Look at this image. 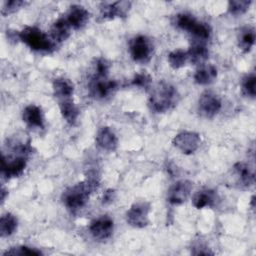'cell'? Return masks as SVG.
Wrapping results in <instances>:
<instances>
[{
	"instance_id": "8fae6325",
	"label": "cell",
	"mask_w": 256,
	"mask_h": 256,
	"mask_svg": "<svg viewBox=\"0 0 256 256\" xmlns=\"http://www.w3.org/2000/svg\"><path fill=\"white\" fill-rule=\"evenodd\" d=\"M193 183L189 180H179L170 186L167 192V201L171 205L183 204L191 194Z\"/></svg>"
},
{
	"instance_id": "7a4b0ae2",
	"label": "cell",
	"mask_w": 256,
	"mask_h": 256,
	"mask_svg": "<svg viewBox=\"0 0 256 256\" xmlns=\"http://www.w3.org/2000/svg\"><path fill=\"white\" fill-rule=\"evenodd\" d=\"M98 183L86 179L66 188L61 196L63 205L72 213L82 209L88 202L93 190L97 188Z\"/></svg>"
},
{
	"instance_id": "d4e9b609",
	"label": "cell",
	"mask_w": 256,
	"mask_h": 256,
	"mask_svg": "<svg viewBox=\"0 0 256 256\" xmlns=\"http://www.w3.org/2000/svg\"><path fill=\"white\" fill-rule=\"evenodd\" d=\"M189 33L196 39L195 41L205 43L207 40L210 39L212 34V29L209 24L197 20V22L193 25Z\"/></svg>"
},
{
	"instance_id": "e575fe53",
	"label": "cell",
	"mask_w": 256,
	"mask_h": 256,
	"mask_svg": "<svg viewBox=\"0 0 256 256\" xmlns=\"http://www.w3.org/2000/svg\"><path fill=\"white\" fill-rule=\"evenodd\" d=\"M115 197H116V192H115V190L112 189V188L107 189V190L103 193V195H102L101 202H102L103 205H109V204H111V203L114 201Z\"/></svg>"
},
{
	"instance_id": "9c48e42d",
	"label": "cell",
	"mask_w": 256,
	"mask_h": 256,
	"mask_svg": "<svg viewBox=\"0 0 256 256\" xmlns=\"http://www.w3.org/2000/svg\"><path fill=\"white\" fill-rule=\"evenodd\" d=\"M172 144L181 153L189 155L194 153L201 145L200 135L192 131H183L174 136Z\"/></svg>"
},
{
	"instance_id": "603a6c76",
	"label": "cell",
	"mask_w": 256,
	"mask_h": 256,
	"mask_svg": "<svg viewBox=\"0 0 256 256\" xmlns=\"http://www.w3.org/2000/svg\"><path fill=\"white\" fill-rule=\"evenodd\" d=\"M255 30L252 27H242L237 35L238 47L244 52L248 53L252 49L255 43Z\"/></svg>"
},
{
	"instance_id": "1f68e13d",
	"label": "cell",
	"mask_w": 256,
	"mask_h": 256,
	"mask_svg": "<svg viewBox=\"0 0 256 256\" xmlns=\"http://www.w3.org/2000/svg\"><path fill=\"white\" fill-rule=\"evenodd\" d=\"M152 82V78L149 74L145 73V72H140V73H136L134 75V77L131 80V84L133 86L136 87H140V88H144L147 89L150 87Z\"/></svg>"
},
{
	"instance_id": "9a60e30c",
	"label": "cell",
	"mask_w": 256,
	"mask_h": 256,
	"mask_svg": "<svg viewBox=\"0 0 256 256\" xmlns=\"http://www.w3.org/2000/svg\"><path fill=\"white\" fill-rule=\"evenodd\" d=\"M97 145L106 151H115L118 146V138L114 131L107 126L101 127L96 134Z\"/></svg>"
},
{
	"instance_id": "8992f818",
	"label": "cell",
	"mask_w": 256,
	"mask_h": 256,
	"mask_svg": "<svg viewBox=\"0 0 256 256\" xmlns=\"http://www.w3.org/2000/svg\"><path fill=\"white\" fill-rule=\"evenodd\" d=\"M151 204L148 201H137L133 203L125 214L126 222L134 228H144L149 224V213Z\"/></svg>"
},
{
	"instance_id": "ac0fdd59",
	"label": "cell",
	"mask_w": 256,
	"mask_h": 256,
	"mask_svg": "<svg viewBox=\"0 0 256 256\" xmlns=\"http://www.w3.org/2000/svg\"><path fill=\"white\" fill-rule=\"evenodd\" d=\"M52 87H53L54 96L58 99V101L64 100V99H70L73 96L74 90H75L74 83L71 80L64 77L56 78L53 81Z\"/></svg>"
},
{
	"instance_id": "f546056e",
	"label": "cell",
	"mask_w": 256,
	"mask_h": 256,
	"mask_svg": "<svg viewBox=\"0 0 256 256\" xmlns=\"http://www.w3.org/2000/svg\"><path fill=\"white\" fill-rule=\"evenodd\" d=\"M43 253L34 247H29L26 245H20L16 247H12L9 250H7L4 255H20V256H33V255H42Z\"/></svg>"
},
{
	"instance_id": "83f0119b",
	"label": "cell",
	"mask_w": 256,
	"mask_h": 256,
	"mask_svg": "<svg viewBox=\"0 0 256 256\" xmlns=\"http://www.w3.org/2000/svg\"><path fill=\"white\" fill-rule=\"evenodd\" d=\"M256 77L254 73L245 75L241 80L242 92L250 98H255L256 94Z\"/></svg>"
},
{
	"instance_id": "30bf717a",
	"label": "cell",
	"mask_w": 256,
	"mask_h": 256,
	"mask_svg": "<svg viewBox=\"0 0 256 256\" xmlns=\"http://www.w3.org/2000/svg\"><path fill=\"white\" fill-rule=\"evenodd\" d=\"M114 231V221L108 215H102L94 219L89 225V232L91 236L98 240L104 241L109 239Z\"/></svg>"
},
{
	"instance_id": "52a82bcc",
	"label": "cell",
	"mask_w": 256,
	"mask_h": 256,
	"mask_svg": "<svg viewBox=\"0 0 256 256\" xmlns=\"http://www.w3.org/2000/svg\"><path fill=\"white\" fill-rule=\"evenodd\" d=\"M118 83L115 80H110L108 77L92 76L88 83V91L94 99L102 100L110 97L117 90Z\"/></svg>"
},
{
	"instance_id": "44dd1931",
	"label": "cell",
	"mask_w": 256,
	"mask_h": 256,
	"mask_svg": "<svg viewBox=\"0 0 256 256\" xmlns=\"http://www.w3.org/2000/svg\"><path fill=\"white\" fill-rule=\"evenodd\" d=\"M59 110L63 119L70 125H74L80 115V110L74 101L70 99H64L59 101Z\"/></svg>"
},
{
	"instance_id": "cb8c5ba5",
	"label": "cell",
	"mask_w": 256,
	"mask_h": 256,
	"mask_svg": "<svg viewBox=\"0 0 256 256\" xmlns=\"http://www.w3.org/2000/svg\"><path fill=\"white\" fill-rule=\"evenodd\" d=\"M18 226V220L15 215L12 213H5L1 216L0 219V234L1 237H8L12 235Z\"/></svg>"
},
{
	"instance_id": "484cf974",
	"label": "cell",
	"mask_w": 256,
	"mask_h": 256,
	"mask_svg": "<svg viewBox=\"0 0 256 256\" xmlns=\"http://www.w3.org/2000/svg\"><path fill=\"white\" fill-rule=\"evenodd\" d=\"M167 60L169 65L173 69H180L184 67L188 62L187 51H184L182 49H175L168 54Z\"/></svg>"
},
{
	"instance_id": "7402d4cb",
	"label": "cell",
	"mask_w": 256,
	"mask_h": 256,
	"mask_svg": "<svg viewBox=\"0 0 256 256\" xmlns=\"http://www.w3.org/2000/svg\"><path fill=\"white\" fill-rule=\"evenodd\" d=\"M217 77V69L211 64H203L194 73V81L199 85L211 84Z\"/></svg>"
},
{
	"instance_id": "4fadbf2b",
	"label": "cell",
	"mask_w": 256,
	"mask_h": 256,
	"mask_svg": "<svg viewBox=\"0 0 256 256\" xmlns=\"http://www.w3.org/2000/svg\"><path fill=\"white\" fill-rule=\"evenodd\" d=\"M90 13L82 5L74 4L71 5L65 14V19L70 25L71 29L79 30L82 29L89 21Z\"/></svg>"
},
{
	"instance_id": "6da1fadb",
	"label": "cell",
	"mask_w": 256,
	"mask_h": 256,
	"mask_svg": "<svg viewBox=\"0 0 256 256\" xmlns=\"http://www.w3.org/2000/svg\"><path fill=\"white\" fill-rule=\"evenodd\" d=\"M10 153H3L1 161V174L5 179L19 177L25 170L27 160L32 148L26 142H12L9 144Z\"/></svg>"
},
{
	"instance_id": "d590c367",
	"label": "cell",
	"mask_w": 256,
	"mask_h": 256,
	"mask_svg": "<svg viewBox=\"0 0 256 256\" xmlns=\"http://www.w3.org/2000/svg\"><path fill=\"white\" fill-rule=\"evenodd\" d=\"M6 195H8V192L5 190L4 187H2V189H1V203L2 204L4 203V201L6 199Z\"/></svg>"
},
{
	"instance_id": "ba28073f",
	"label": "cell",
	"mask_w": 256,
	"mask_h": 256,
	"mask_svg": "<svg viewBox=\"0 0 256 256\" xmlns=\"http://www.w3.org/2000/svg\"><path fill=\"white\" fill-rule=\"evenodd\" d=\"M222 108V101L220 97L211 92L204 91L198 99V112L205 118H213Z\"/></svg>"
},
{
	"instance_id": "7c38bea8",
	"label": "cell",
	"mask_w": 256,
	"mask_h": 256,
	"mask_svg": "<svg viewBox=\"0 0 256 256\" xmlns=\"http://www.w3.org/2000/svg\"><path fill=\"white\" fill-rule=\"evenodd\" d=\"M131 7L130 1H116V2H102L100 4V17L103 20H113L115 18H122L127 15Z\"/></svg>"
},
{
	"instance_id": "4dcf8cb0",
	"label": "cell",
	"mask_w": 256,
	"mask_h": 256,
	"mask_svg": "<svg viewBox=\"0 0 256 256\" xmlns=\"http://www.w3.org/2000/svg\"><path fill=\"white\" fill-rule=\"evenodd\" d=\"M250 5H251V1L231 0L228 2V12L235 16L242 15L249 9Z\"/></svg>"
},
{
	"instance_id": "5bb4252c",
	"label": "cell",
	"mask_w": 256,
	"mask_h": 256,
	"mask_svg": "<svg viewBox=\"0 0 256 256\" xmlns=\"http://www.w3.org/2000/svg\"><path fill=\"white\" fill-rule=\"evenodd\" d=\"M23 122L30 128L44 129V115L41 108L35 104H30L23 109L22 112Z\"/></svg>"
},
{
	"instance_id": "d6a6232c",
	"label": "cell",
	"mask_w": 256,
	"mask_h": 256,
	"mask_svg": "<svg viewBox=\"0 0 256 256\" xmlns=\"http://www.w3.org/2000/svg\"><path fill=\"white\" fill-rule=\"evenodd\" d=\"M23 5H25L24 1L21 0H9V1H4L2 8H1V13L4 16H7L9 14L15 13L18 11Z\"/></svg>"
},
{
	"instance_id": "3957f363",
	"label": "cell",
	"mask_w": 256,
	"mask_h": 256,
	"mask_svg": "<svg viewBox=\"0 0 256 256\" xmlns=\"http://www.w3.org/2000/svg\"><path fill=\"white\" fill-rule=\"evenodd\" d=\"M177 89L170 83L160 82L151 90L149 106L155 113H165L177 103Z\"/></svg>"
},
{
	"instance_id": "e0dca14e",
	"label": "cell",
	"mask_w": 256,
	"mask_h": 256,
	"mask_svg": "<svg viewBox=\"0 0 256 256\" xmlns=\"http://www.w3.org/2000/svg\"><path fill=\"white\" fill-rule=\"evenodd\" d=\"M218 201V195L216 191L212 189H201L197 191L192 197V205L197 209L205 207H212Z\"/></svg>"
},
{
	"instance_id": "ffe728a7",
	"label": "cell",
	"mask_w": 256,
	"mask_h": 256,
	"mask_svg": "<svg viewBox=\"0 0 256 256\" xmlns=\"http://www.w3.org/2000/svg\"><path fill=\"white\" fill-rule=\"evenodd\" d=\"M71 33V27L64 17L57 19L50 28L51 39L56 43L67 40Z\"/></svg>"
},
{
	"instance_id": "836d02e7",
	"label": "cell",
	"mask_w": 256,
	"mask_h": 256,
	"mask_svg": "<svg viewBox=\"0 0 256 256\" xmlns=\"http://www.w3.org/2000/svg\"><path fill=\"white\" fill-rule=\"evenodd\" d=\"M191 254H193V255H213L214 253L204 243L197 242L192 246Z\"/></svg>"
},
{
	"instance_id": "d6986e66",
	"label": "cell",
	"mask_w": 256,
	"mask_h": 256,
	"mask_svg": "<svg viewBox=\"0 0 256 256\" xmlns=\"http://www.w3.org/2000/svg\"><path fill=\"white\" fill-rule=\"evenodd\" d=\"M188 61H190L194 65L201 66L206 64V61L209 57V51L204 43L194 41L192 45L189 47L188 51Z\"/></svg>"
},
{
	"instance_id": "f1b7e54d",
	"label": "cell",
	"mask_w": 256,
	"mask_h": 256,
	"mask_svg": "<svg viewBox=\"0 0 256 256\" xmlns=\"http://www.w3.org/2000/svg\"><path fill=\"white\" fill-rule=\"evenodd\" d=\"M110 70V62L103 58L98 57L93 62V76L94 77H108Z\"/></svg>"
},
{
	"instance_id": "4316f807",
	"label": "cell",
	"mask_w": 256,
	"mask_h": 256,
	"mask_svg": "<svg viewBox=\"0 0 256 256\" xmlns=\"http://www.w3.org/2000/svg\"><path fill=\"white\" fill-rule=\"evenodd\" d=\"M197 22V19L195 18L194 15L187 13V12H182L176 15L175 17V24L176 26L184 31H190L193 25Z\"/></svg>"
},
{
	"instance_id": "2e32d148",
	"label": "cell",
	"mask_w": 256,
	"mask_h": 256,
	"mask_svg": "<svg viewBox=\"0 0 256 256\" xmlns=\"http://www.w3.org/2000/svg\"><path fill=\"white\" fill-rule=\"evenodd\" d=\"M233 174L237 179V183L244 187H249L255 182L253 169L244 162H237L233 165Z\"/></svg>"
},
{
	"instance_id": "277c9868",
	"label": "cell",
	"mask_w": 256,
	"mask_h": 256,
	"mask_svg": "<svg viewBox=\"0 0 256 256\" xmlns=\"http://www.w3.org/2000/svg\"><path fill=\"white\" fill-rule=\"evenodd\" d=\"M19 40L31 50L39 53H51L55 49V42L41 29L34 26H26L19 31Z\"/></svg>"
},
{
	"instance_id": "5b68a950",
	"label": "cell",
	"mask_w": 256,
	"mask_h": 256,
	"mask_svg": "<svg viewBox=\"0 0 256 256\" xmlns=\"http://www.w3.org/2000/svg\"><path fill=\"white\" fill-rule=\"evenodd\" d=\"M131 58L138 63L148 62L153 55V44L145 35H137L129 41Z\"/></svg>"
}]
</instances>
